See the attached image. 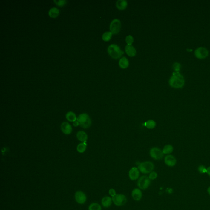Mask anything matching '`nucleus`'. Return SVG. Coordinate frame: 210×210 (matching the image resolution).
<instances>
[{
  "label": "nucleus",
  "mask_w": 210,
  "mask_h": 210,
  "mask_svg": "<svg viewBox=\"0 0 210 210\" xmlns=\"http://www.w3.org/2000/svg\"><path fill=\"white\" fill-rule=\"evenodd\" d=\"M163 151L160 150L157 147H153L151 148L150 151L151 157L156 160H160L162 159L164 157Z\"/></svg>",
  "instance_id": "1a4fd4ad"
},
{
  "label": "nucleus",
  "mask_w": 210,
  "mask_h": 210,
  "mask_svg": "<svg viewBox=\"0 0 210 210\" xmlns=\"http://www.w3.org/2000/svg\"><path fill=\"white\" fill-rule=\"evenodd\" d=\"M128 6V2L126 0H118L116 3V6L119 10H123Z\"/></svg>",
  "instance_id": "f3484780"
},
{
  "label": "nucleus",
  "mask_w": 210,
  "mask_h": 210,
  "mask_svg": "<svg viewBox=\"0 0 210 210\" xmlns=\"http://www.w3.org/2000/svg\"><path fill=\"white\" fill-rule=\"evenodd\" d=\"M181 65L178 62H175L173 65V68L175 72H179L180 71V68H181Z\"/></svg>",
  "instance_id": "cd10ccee"
},
{
  "label": "nucleus",
  "mask_w": 210,
  "mask_h": 210,
  "mask_svg": "<svg viewBox=\"0 0 210 210\" xmlns=\"http://www.w3.org/2000/svg\"><path fill=\"white\" fill-rule=\"evenodd\" d=\"M158 177V174L155 171H152L149 174V179L150 180H154Z\"/></svg>",
  "instance_id": "c756f323"
},
{
  "label": "nucleus",
  "mask_w": 210,
  "mask_h": 210,
  "mask_svg": "<svg viewBox=\"0 0 210 210\" xmlns=\"http://www.w3.org/2000/svg\"><path fill=\"white\" fill-rule=\"evenodd\" d=\"M198 170L199 172L201 174H204L206 173V170H207V168H206V167L203 165H201L199 166L198 168Z\"/></svg>",
  "instance_id": "c85d7f7f"
},
{
  "label": "nucleus",
  "mask_w": 210,
  "mask_h": 210,
  "mask_svg": "<svg viewBox=\"0 0 210 210\" xmlns=\"http://www.w3.org/2000/svg\"><path fill=\"white\" fill-rule=\"evenodd\" d=\"M139 170L136 167H133L129 170L128 176L131 180L133 181L137 180L139 178Z\"/></svg>",
  "instance_id": "f8f14e48"
},
{
  "label": "nucleus",
  "mask_w": 210,
  "mask_h": 210,
  "mask_svg": "<svg viewBox=\"0 0 210 210\" xmlns=\"http://www.w3.org/2000/svg\"><path fill=\"white\" fill-rule=\"evenodd\" d=\"M125 50L126 53L129 57H134L136 55V49L132 45H126Z\"/></svg>",
  "instance_id": "2eb2a0df"
},
{
  "label": "nucleus",
  "mask_w": 210,
  "mask_h": 210,
  "mask_svg": "<svg viewBox=\"0 0 210 210\" xmlns=\"http://www.w3.org/2000/svg\"><path fill=\"white\" fill-rule=\"evenodd\" d=\"M150 180L146 176H142L140 177L137 182V186L141 190H146L150 186Z\"/></svg>",
  "instance_id": "423d86ee"
},
{
  "label": "nucleus",
  "mask_w": 210,
  "mask_h": 210,
  "mask_svg": "<svg viewBox=\"0 0 210 210\" xmlns=\"http://www.w3.org/2000/svg\"><path fill=\"white\" fill-rule=\"evenodd\" d=\"M207 192H208L209 194L210 195V186L207 189Z\"/></svg>",
  "instance_id": "f704fd0d"
},
{
  "label": "nucleus",
  "mask_w": 210,
  "mask_h": 210,
  "mask_svg": "<svg viewBox=\"0 0 210 210\" xmlns=\"http://www.w3.org/2000/svg\"><path fill=\"white\" fill-rule=\"evenodd\" d=\"M73 126H75V127H77V126H79V122L77 120L76 121L73 122Z\"/></svg>",
  "instance_id": "473e14b6"
},
{
  "label": "nucleus",
  "mask_w": 210,
  "mask_h": 210,
  "mask_svg": "<svg viewBox=\"0 0 210 210\" xmlns=\"http://www.w3.org/2000/svg\"><path fill=\"white\" fill-rule=\"evenodd\" d=\"M66 118L68 121L72 122L76 121L77 119L75 113L72 111L68 112L66 114Z\"/></svg>",
  "instance_id": "aec40b11"
},
{
  "label": "nucleus",
  "mask_w": 210,
  "mask_h": 210,
  "mask_svg": "<svg viewBox=\"0 0 210 210\" xmlns=\"http://www.w3.org/2000/svg\"><path fill=\"white\" fill-rule=\"evenodd\" d=\"M55 2H56V3L59 6H62V5H65L66 3V1H64V0H63V1H55Z\"/></svg>",
  "instance_id": "2f4dec72"
},
{
  "label": "nucleus",
  "mask_w": 210,
  "mask_h": 210,
  "mask_svg": "<svg viewBox=\"0 0 210 210\" xmlns=\"http://www.w3.org/2000/svg\"><path fill=\"white\" fill-rule=\"evenodd\" d=\"M75 197L76 202L79 204H84L86 201L87 197L85 194L82 191H78L76 193Z\"/></svg>",
  "instance_id": "9d476101"
},
{
  "label": "nucleus",
  "mask_w": 210,
  "mask_h": 210,
  "mask_svg": "<svg viewBox=\"0 0 210 210\" xmlns=\"http://www.w3.org/2000/svg\"><path fill=\"white\" fill-rule=\"evenodd\" d=\"M113 34L111 31H107L104 33L102 36V39L105 42L109 41L111 39Z\"/></svg>",
  "instance_id": "b1692460"
},
{
  "label": "nucleus",
  "mask_w": 210,
  "mask_h": 210,
  "mask_svg": "<svg viewBox=\"0 0 210 210\" xmlns=\"http://www.w3.org/2000/svg\"><path fill=\"white\" fill-rule=\"evenodd\" d=\"M112 200L117 206H122L125 205L127 202V198L123 194H117L112 197Z\"/></svg>",
  "instance_id": "0eeeda50"
},
{
  "label": "nucleus",
  "mask_w": 210,
  "mask_h": 210,
  "mask_svg": "<svg viewBox=\"0 0 210 210\" xmlns=\"http://www.w3.org/2000/svg\"><path fill=\"white\" fill-rule=\"evenodd\" d=\"M125 40L127 45H132L134 42V38L131 35H128L126 36Z\"/></svg>",
  "instance_id": "bb28decb"
},
{
  "label": "nucleus",
  "mask_w": 210,
  "mask_h": 210,
  "mask_svg": "<svg viewBox=\"0 0 210 210\" xmlns=\"http://www.w3.org/2000/svg\"><path fill=\"white\" fill-rule=\"evenodd\" d=\"M169 83L170 86L174 88H181L185 85L184 78L180 72H174L169 79Z\"/></svg>",
  "instance_id": "f257e3e1"
},
{
  "label": "nucleus",
  "mask_w": 210,
  "mask_h": 210,
  "mask_svg": "<svg viewBox=\"0 0 210 210\" xmlns=\"http://www.w3.org/2000/svg\"><path fill=\"white\" fill-rule=\"evenodd\" d=\"M206 173L210 177V166L208 168H207V170H206Z\"/></svg>",
  "instance_id": "72a5a7b5"
},
{
  "label": "nucleus",
  "mask_w": 210,
  "mask_h": 210,
  "mask_svg": "<svg viewBox=\"0 0 210 210\" xmlns=\"http://www.w3.org/2000/svg\"><path fill=\"white\" fill-rule=\"evenodd\" d=\"M108 193L111 196V197H113L115 196L117 194L116 191H115V189L113 188L110 189V190H109Z\"/></svg>",
  "instance_id": "7c9ffc66"
},
{
  "label": "nucleus",
  "mask_w": 210,
  "mask_h": 210,
  "mask_svg": "<svg viewBox=\"0 0 210 210\" xmlns=\"http://www.w3.org/2000/svg\"><path fill=\"white\" fill-rule=\"evenodd\" d=\"M144 125L148 129H152L156 127V122L153 120H149L145 123Z\"/></svg>",
  "instance_id": "4be33fe9"
},
{
  "label": "nucleus",
  "mask_w": 210,
  "mask_h": 210,
  "mask_svg": "<svg viewBox=\"0 0 210 210\" xmlns=\"http://www.w3.org/2000/svg\"><path fill=\"white\" fill-rule=\"evenodd\" d=\"M77 121L79 122V126L82 128H90L92 125V121L91 117L88 114L82 113L78 116Z\"/></svg>",
  "instance_id": "7ed1b4c3"
},
{
  "label": "nucleus",
  "mask_w": 210,
  "mask_h": 210,
  "mask_svg": "<svg viewBox=\"0 0 210 210\" xmlns=\"http://www.w3.org/2000/svg\"><path fill=\"white\" fill-rule=\"evenodd\" d=\"M112 201V199L110 197H104L102 200V205L105 208L109 207L111 205Z\"/></svg>",
  "instance_id": "6ab92c4d"
},
{
  "label": "nucleus",
  "mask_w": 210,
  "mask_h": 210,
  "mask_svg": "<svg viewBox=\"0 0 210 210\" xmlns=\"http://www.w3.org/2000/svg\"><path fill=\"white\" fill-rule=\"evenodd\" d=\"M121 28V22L119 19H115L111 22L110 25V31L115 35L118 34Z\"/></svg>",
  "instance_id": "39448f33"
},
{
  "label": "nucleus",
  "mask_w": 210,
  "mask_h": 210,
  "mask_svg": "<svg viewBox=\"0 0 210 210\" xmlns=\"http://www.w3.org/2000/svg\"><path fill=\"white\" fill-rule=\"evenodd\" d=\"M208 55V50L204 47H199L194 51V56L198 59H204L207 57Z\"/></svg>",
  "instance_id": "6e6552de"
},
{
  "label": "nucleus",
  "mask_w": 210,
  "mask_h": 210,
  "mask_svg": "<svg viewBox=\"0 0 210 210\" xmlns=\"http://www.w3.org/2000/svg\"><path fill=\"white\" fill-rule=\"evenodd\" d=\"M154 168V165L150 161H146L139 163L138 169L143 174L150 173Z\"/></svg>",
  "instance_id": "20e7f679"
},
{
  "label": "nucleus",
  "mask_w": 210,
  "mask_h": 210,
  "mask_svg": "<svg viewBox=\"0 0 210 210\" xmlns=\"http://www.w3.org/2000/svg\"><path fill=\"white\" fill-rule=\"evenodd\" d=\"M164 161L165 163L168 166L172 167L174 166L177 163V159L174 156L168 155L165 157Z\"/></svg>",
  "instance_id": "9b49d317"
},
{
  "label": "nucleus",
  "mask_w": 210,
  "mask_h": 210,
  "mask_svg": "<svg viewBox=\"0 0 210 210\" xmlns=\"http://www.w3.org/2000/svg\"><path fill=\"white\" fill-rule=\"evenodd\" d=\"M61 130L64 134L70 135L72 133V127L69 123L63 122L61 125Z\"/></svg>",
  "instance_id": "ddd939ff"
},
{
  "label": "nucleus",
  "mask_w": 210,
  "mask_h": 210,
  "mask_svg": "<svg viewBox=\"0 0 210 210\" xmlns=\"http://www.w3.org/2000/svg\"><path fill=\"white\" fill-rule=\"evenodd\" d=\"M87 146V145L86 142L81 143L78 145L77 147V151L80 153H83L86 149Z\"/></svg>",
  "instance_id": "412c9836"
},
{
  "label": "nucleus",
  "mask_w": 210,
  "mask_h": 210,
  "mask_svg": "<svg viewBox=\"0 0 210 210\" xmlns=\"http://www.w3.org/2000/svg\"><path fill=\"white\" fill-rule=\"evenodd\" d=\"M108 52L110 56L114 59H119L124 54V51L116 44H111L109 46Z\"/></svg>",
  "instance_id": "f03ea898"
},
{
  "label": "nucleus",
  "mask_w": 210,
  "mask_h": 210,
  "mask_svg": "<svg viewBox=\"0 0 210 210\" xmlns=\"http://www.w3.org/2000/svg\"><path fill=\"white\" fill-rule=\"evenodd\" d=\"M49 16L52 17H56L59 14V11L56 7H53L49 11Z\"/></svg>",
  "instance_id": "393cba45"
},
{
  "label": "nucleus",
  "mask_w": 210,
  "mask_h": 210,
  "mask_svg": "<svg viewBox=\"0 0 210 210\" xmlns=\"http://www.w3.org/2000/svg\"><path fill=\"white\" fill-rule=\"evenodd\" d=\"M129 65V61L125 57H122L119 61V65L122 69H125L128 68Z\"/></svg>",
  "instance_id": "dca6fc26"
},
{
  "label": "nucleus",
  "mask_w": 210,
  "mask_h": 210,
  "mask_svg": "<svg viewBox=\"0 0 210 210\" xmlns=\"http://www.w3.org/2000/svg\"><path fill=\"white\" fill-rule=\"evenodd\" d=\"M76 137L78 140L82 142H86L88 138L87 134L85 132L82 131L78 132L76 134Z\"/></svg>",
  "instance_id": "a211bd4d"
},
{
  "label": "nucleus",
  "mask_w": 210,
  "mask_h": 210,
  "mask_svg": "<svg viewBox=\"0 0 210 210\" xmlns=\"http://www.w3.org/2000/svg\"><path fill=\"white\" fill-rule=\"evenodd\" d=\"M174 150V148L173 146L170 145H166L164 147L163 152L164 154H170L173 152Z\"/></svg>",
  "instance_id": "5701e85b"
},
{
  "label": "nucleus",
  "mask_w": 210,
  "mask_h": 210,
  "mask_svg": "<svg viewBox=\"0 0 210 210\" xmlns=\"http://www.w3.org/2000/svg\"><path fill=\"white\" fill-rule=\"evenodd\" d=\"M89 210H102L101 206L97 203H92L89 206Z\"/></svg>",
  "instance_id": "a878e982"
},
{
  "label": "nucleus",
  "mask_w": 210,
  "mask_h": 210,
  "mask_svg": "<svg viewBox=\"0 0 210 210\" xmlns=\"http://www.w3.org/2000/svg\"><path fill=\"white\" fill-rule=\"evenodd\" d=\"M132 197L134 200L140 201L142 197V193L140 189L135 188L132 191Z\"/></svg>",
  "instance_id": "4468645a"
}]
</instances>
